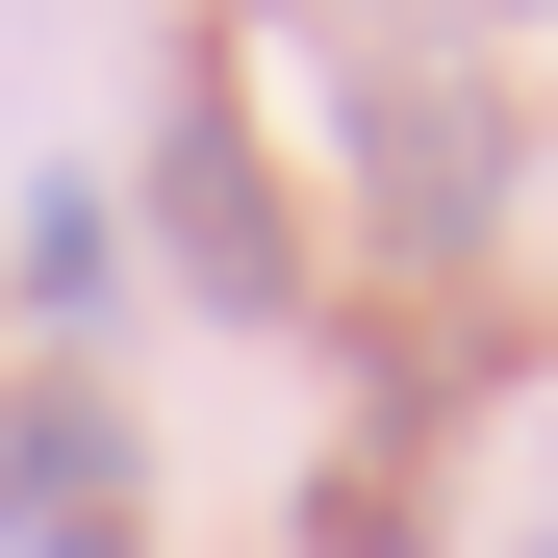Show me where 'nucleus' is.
Listing matches in <instances>:
<instances>
[{"instance_id": "1", "label": "nucleus", "mask_w": 558, "mask_h": 558, "mask_svg": "<svg viewBox=\"0 0 558 558\" xmlns=\"http://www.w3.org/2000/svg\"><path fill=\"white\" fill-rule=\"evenodd\" d=\"M508 204V128H483V76H432V51H355V229H381L407 279H457Z\"/></svg>"}, {"instance_id": "6", "label": "nucleus", "mask_w": 558, "mask_h": 558, "mask_svg": "<svg viewBox=\"0 0 558 558\" xmlns=\"http://www.w3.org/2000/svg\"><path fill=\"white\" fill-rule=\"evenodd\" d=\"M533 558H558V533H533Z\"/></svg>"}, {"instance_id": "3", "label": "nucleus", "mask_w": 558, "mask_h": 558, "mask_svg": "<svg viewBox=\"0 0 558 558\" xmlns=\"http://www.w3.org/2000/svg\"><path fill=\"white\" fill-rule=\"evenodd\" d=\"M0 558H153V432L102 381H26L0 407Z\"/></svg>"}, {"instance_id": "4", "label": "nucleus", "mask_w": 558, "mask_h": 558, "mask_svg": "<svg viewBox=\"0 0 558 558\" xmlns=\"http://www.w3.org/2000/svg\"><path fill=\"white\" fill-rule=\"evenodd\" d=\"M0 279H26L51 330H102V279H128V229L76 204V178H26V229H0Z\"/></svg>"}, {"instance_id": "5", "label": "nucleus", "mask_w": 558, "mask_h": 558, "mask_svg": "<svg viewBox=\"0 0 558 558\" xmlns=\"http://www.w3.org/2000/svg\"><path fill=\"white\" fill-rule=\"evenodd\" d=\"M508 26H558V0H508Z\"/></svg>"}, {"instance_id": "2", "label": "nucleus", "mask_w": 558, "mask_h": 558, "mask_svg": "<svg viewBox=\"0 0 558 558\" xmlns=\"http://www.w3.org/2000/svg\"><path fill=\"white\" fill-rule=\"evenodd\" d=\"M153 229H178V279H204L229 330H279V305H305V204H279V153H254V102H229V76H178V128H153Z\"/></svg>"}]
</instances>
